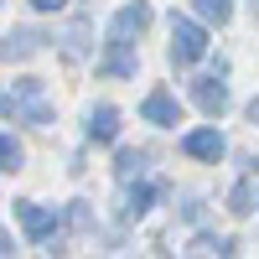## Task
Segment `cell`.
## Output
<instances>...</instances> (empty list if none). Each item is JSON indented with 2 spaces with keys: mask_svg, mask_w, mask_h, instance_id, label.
<instances>
[{
  "mask_svg": "<svg viewBox=\"0 0 259 259\" xmlns=\"http://www.w3.org/2000/svg\"><path fill=\"white\" fill-rule=\"evenodd\" d=\"M0 161H6V171H21V145L6 135V140H0Z\"/></svg>",
  "mask_w": 259,
  "mask_h": 259,
  "instance_id": "11",
  "label": "cell"
},
{
  "mask_svg": "<svg viewBox=\"0 0 259 259\" xmlns=\"http://www.w3.org/2000/svg\"><path fill=\"white\" fill-rule=\"evenodd\" d=\"M192 99H197L202 114H223L228 109V89H223L218 78H197V83H192Z\"/></svg>",
  "mask_w": 259,
  "mask_h": 259,
  "instance_id": "5",
  "label": "cell"
},
{
  "mask_svg": "<svg viewBox=\"0 0 259 259\" xmlns=\"http://www.w3.org/2000/svg\"><path fill=\"white\" fill-rule=\"evenodd\" d=\"M114 135H119V109L114 104H99L89 114V140H114Z\"/></svg>",
  "mask_w": 259,
  "mask_h": 259,
  "instance_id": "7",
  "label": "cell"
},
{
  "mask_svg": "<svg viewBox=\"0 0 259 259\" xmlns=\"http://www.w3.org/2000/svg\"><path fill=\"white\" fill-rule=\"evenodd\" d=\"M202 52H207V31L197 26V21L177 16V21H171V57H177V62H197Z\"/></svg>",
  "mask_w": 259,
  "mask_h": 259,
  "instance_id": "1",
  "label": "cell"
},
{
  "mask_svg": "<svg viewBox=\"0 0 259 259\" xmlns=\"http://www.w3.org/2000/svg\"><path fill=\"white\" fill-rule=\"evenodd\" d=\"M182 145H187V156H197V161H218L223 156V135L218 130H192Z\"/></svg>",
  "mask_w": 259,
  "mask_h": 259,
  "instance_id": "6",
  "label": "cell"
},
{
  "mask_svg": "<svg viewBox=\"0 0 259 259\" xmlns=\"http://www.w3.org/2000/svg\"><path fill=\"white\" fill-rule=\"evenodd\" d=\"M31 52H36V36H31V31L6 36V57H31Z\"/></svg>",
  "mask_w": 259,
  "mask_h": 259,
  "instance_id": "9",
  "label": "cell"
},
{
  "mask_svg": "<svg viewBox=\"0 0 259 259\" xmlns=\"http://www.w3.org/2000/svg\"><path fill=\"white\" fill-rule=\"evenodd\" d=\"M109 73L130 78V73H135V57H130V52H114V57H109Z\"/></svg>",
  "mask_w": 259,
  "mask_h": 259,
  "instance_id": "13",
  "label": "cell"
},
{
  "mask_svg": "<svg viewBox=\"0 0 259 259\" xmlns=\"http://www.w3.org/2000/svg\"><path fill=\"white\" fill-rule=\"evenodd\" d=\"M249 119H254V124H259V99H254V104H249Z\"/></svg>",
  "mask_w": 259,
  "mask_h": 259,
  "instance_id": "16",
  "label": "cell"
},
{
  "mask_svg": "<svg viewBox=\"0 0 259 259\" xmlns=\"http://www.w3.org/2000/svg\"><path fill=\"white\" fill-rule=\"evenodd\" d=\"M145 26H150V6H140V0H135V6H124V11L109 21V36L124 47V41H130V36H140Z\"/></svg>",
  "mask_w": 259,
  "mask_h": 259,
  "instance_id": "2",
  "label": "cell"
},
{
  "mask_svg": "<svg viewBox=\"0 0 259 259\" xmlns=\"http://www.w3.org/2000/svg\"><path fill=\"white\" fill-rule=\"evenodd\" d=\"M68 0H31V11H62Z\"/></svg>",
  "mask_w": 259,
  "mask_h": 259,
  "instance_id": "15",
  "label": "cell"
},
{
  "mask_svg": "<svg viewBox=\"0 0 259 259\" xmlns=\"http://www.w3.org/2000/svg\"><path fill=\"white\" fill-rule=\"evenodd\" d=\"M249 202H254V187H249V182H244V187H233L228 207H233V212H249Z\"/></svg>",
  "mask_w": 259,
  "mask_h": 259,
  "instance_id": "12",
  "label": "cell"
},
{
  "mask_svg": "<svg viewBox=\"0 0 259 259\" xmlns=\"http://www.w3.org/2000/svg\"><path fill=\"white\" fill-rule=\"evenodd\" d=\"M140 114H145L150 124H182V104L171 99L166 89H156V94H150V99L140 104Z\"/></svg>",
  "mask_w": 259,
  "mask_h": 259,
  "instance_id": "4",
  "label": "cell"
},
{
  "mask_svg": "<svg viewBox=\"0 0 259 259\" xmlns=\"http://www.w3.org/2000/svg\"><path fill=\"white\" fill-rule=\"evenodd\" d=\"M73 228H89V202H73Z\"/></svg>",
  "mask_w": 259,
  "mask_h": 259,
  "instance_id": "14",
  "label": "cell"
},
{
  "mask_svg": "<svg viewBox=\"0 0 259 259\" xmlns=\"http://www.w3.org/2000/svg\"><path fill=\"white\" fill-rule=\"evenodd\" d=\"M145 202H150V187H135V192L124 197V218H140V212H145Z\"/></svg>",
  "mask_w": 259,
  "mask_h": 259,
  "instance_id": "10",
  "label": "cell"
},
{
  "mask_svg": "<svg viewBox=\"0 0 259 259\" xmlns=\"http://www.w3.org/2000/svg\"><path fill=\"white\" fill-rule=\"evenodd\" d=\"M16 218H21V228H26L31 239H52V228H57V212L52 207H36V202H21Z\"/></svg>",
  "mask_w": 259,
  "mask_h": 259,
  "instance_id": "3",
  "label": "cell"
},
{
  "mask_svg": "<svg viewBox=\"0 0 259 259\" xmlns=\"http://www.w3.org/2000/svg\"><path fill=\"white\" fill-rule=\"evenodd\" d=\"M192 6H197V16H202V21H218V26L233 16V0H192Z\"/></svg>",
  "mask_w": 259,
  "mask_h": 259,
  "instance_id": "8",
  "label": "cell"
}]
</instances>
